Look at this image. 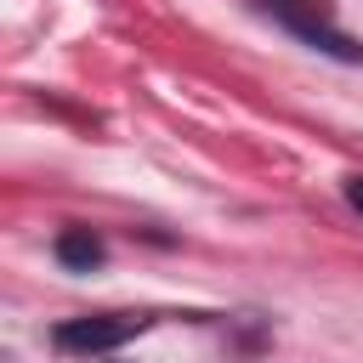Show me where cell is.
Listing matches in <instances>:
<instances>
[{
  "label": "cell",
  "mask_w": 363,
  "mask_h": 363,
  "mask_svg": "<svg viewBox=\"0 0 363 363\" xmlns=\"http://www.w3.org/2000/svg\"><path fill=\"white\" fill-rule=\"evenodd\" d=\"M261 6H267L284 28H295L301 40L323 45V51H335V57H352V62L363 57V51H357V45L335 28V6H329V0H261Z\"/></svg>",
  "instance_id": "obj_1"
},
{
  "label": "cell",
  "mask_w": 363,
  "mask_h": 363,
  "mask_svg": "<svg viewBox=\"0 0 363 363\" xmlns=\"http://www.w3.org/2000/svg\"><path fill=\"white\" fill-rule=\"evenodd\" d=\"M346 199H352V210H363V176H352V182H346Z\"/></svg>",
  "instance_id": "obj_4"
},
{
  "label": "cell",
  "mask_w": 363,
  "mask_h": 363,
  "mask_svg": "<svg viewBox=\"0 0 363 363\" xmlns=\"http://www.w3.org/2000/svg\"><path fill=\"white\" fill-rule=\"evenodd\" d=\"M147 318H130V312H96V318H68L57 323V346L62 352H113L125 346L130 335H142Z\"/></svg>",
  "instance_id": "obj_2"
},
{
  "label": "cell",
  "mask_w": 363,
  "mask_h": 363,
  "mask_svg": "<svg viewBox=\"0 0 363 363\" xmlns=\"http://www.w3.org/2000/svg\"><path fill=\"white\" fill-rule=\"evenodd\" d=\"M57 261H62V267H96V261H102V238H96L91 227H68V233L57 238Z\"/></svg>",
  "instance_id": "obj_3"
}]
</instances>
